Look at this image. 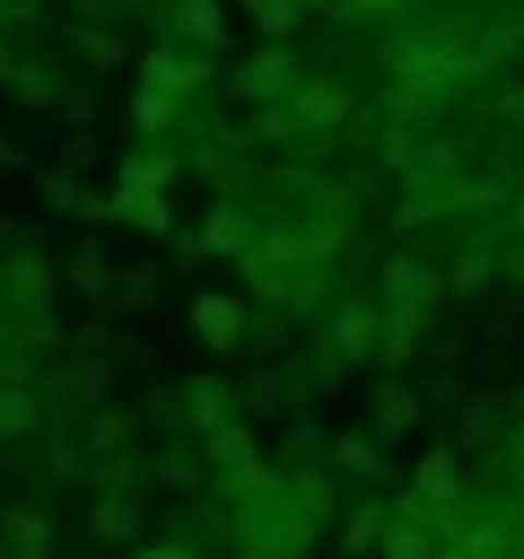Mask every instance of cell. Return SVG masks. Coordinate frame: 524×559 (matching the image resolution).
I'll return each mask as SVG.
<instances>
[{
    "instance_id": "1",
    "label": "cell",
    "mask_w": 524,
    "mask_h": 559,
    "mask_svg": "<svg viewBox=\"0 0 524 559\" xmlns=\"http://www.w3.org/2000/svg\"><path fill=\"white\" fill-rule=\"evenodd\" d=\"M210 498L227 507L236 559H314V542H323L297 472H279V463H253V472H236V480H210Z\"/></svg>"
},
{
    "instance_id": "2",
    "label": "cell",
    "mask_w": 524,
    "mask_h": 559,
    "mask_svg": "<svg viewBox=\"0 0 524 559\" xmlns=\"http://www.w3.org/2000/svg\"><path fill=\"white\" fill-rule=\"evenodd\" d=\"M44 297H52V253L44 245H9L0 253V314L17 332H35V341H61L52 314H44Z\"/></svg>"
},
{
    "instance_id": "3",
    "label": "cell",
    "mask_w": 524,
    "mask_h": 559,
    "mask_svg": "<svg viewBox=\"0 0 524 559\" xmlns=\"http://www.w3.org/2000/svg\"><path fill=\"white\" fill-rule=\"evenodd\" d=\"M279 105L297 114V140H306V148L341 140V131H349V114H358V105H349V87H341L332 70H297V87H288Z\"/></svg>"
},
{
    "instance_id": "4",
    "label": "cell",
    "mask_w": 524,
    "mask_h": 559,
    "mask_svg": "<svg viewBox=\"0 0 524 559\" xmlns=\"http://www.w3.org/2000/svg\"><path fill=\"white\" fill-rule=\"evenodd\" d=\"M323 349H332L341 367H376V358H384V297H332Z\"/></svg>"
},
{
    "instance_id": "5",
    "label": "cell",
    "mask_w": 524,
    "mask_h": 559,
    "mask_svg": "<svg viewBox=\"0 0 524 559\" xmlns=\"http://www.w3.org/2000/svg\"><path fill=\"white\" fill-rule=\"evenodd\" d=\"M402 498H419V507H428V515H437V524L454 533V524H463V445H454V437H437V445H428V454L410 463Z\"/></svg>"
},
{
    "instance_id": "6",
    "label": "cell",
    "mask_w": 524,
    "mask_h": 559,
    "mask_svg": "<svg viewBox=\"0 0 524 559\" xmlns=\"http://www.w3.org/2000/svg\"><path fill=\"white\" fill-rule=\"evenodd\" d=\"M227 79H236V96H245V105H279V96L297 87V44L262 35V44H245V61H236Z\"/></svg>"
},
{
    "instance_id": "7",
    "label": "cell",
    "mask_w": 524,
    "mask_h": 559,
    "mask_svg": "<svg viewBox=\"0 0 524 559\" xmlns=\"http://www.w3.org/2000/svg\"><path fill=\"white\" fill-rule=\"evenodd\" d=\"M376 297H384V306H445V262L393 245V253L376 262Z\"/></svg>"
},
{
    "instance_id": "8",
    "label": "cell",
    "mask_w": 524,
    "mask_h": 559,
    "mask_svg": "<svg viewBox=\"0 0 524 559\" xmlns=\"http://www.w3.org/2000/svg\"><path fill=\"white\" fill-rule=\"evenodd\" d=\"M210 79H218V52H192V44H148V52H140V87H166V96H183V105H192Z\"/></svg>"
},
{
    "instance_id": "9",
    "label": "cell",
    "mask_w": 524,
    "mask_h": 559,
    "mask_svg": "<svg viewBox=\"0 0 524 559\" xmlns=\"http://www.w3.org/2000/svg\"><path fill=\"white\" fill-rule=\"evenodd\" d=\"M192 341H201V349H245V341H253V297L201 288V297H192Z\"/></svg>"
},
{
    "instance_id": "10",
    "label": "cell",
    "mask_w": 524,
    "mask_h": 559,
    "mask_svg": "<svg viewBox=\"0 0 524 559\" xmlns=\"http://www.w3.org/2000/svg\"><path fill=\"white\" fill-rule=\"evenodd\" d=\"M419 419H428V393H419V384H402L393 367H376V384H367V428H376L384 445H402Z\"/></svg>"
},
{
    "instance_id": "11",
    "label": "cell",
    "mask_w": 524,
    "mask_h": 559,
    "mask_svg": "<svg viewBox=\"0 0 524 559\" xmlns=\"http://www.w3.org/2000/svg\"><path fill=\"white\" fill-rule=\"evenodd\" d=\"M253 236H262V218H253V201H245V192H218V201L201 210V245H210V262H245V253H253Z\"/></svg>"
},
{
    "instance_id": "12",
    "label": "cell",
    "mask_w": 524,
    "mask_h": 559,
    "mask_svg": "<svg viewBox=\"0 0 524 559\" xmlns=\"http://www.w3.org/2000/svg\"><path fill=\"white\" fill-rule=\"evenodd\" d=\"M148 463H157V489H201L210 498V445H201V428H166L157 445H148Z\"/></svg>"
},
{
    "instance_id": "13",
    "label": "cell",
    "mask_w": 524,
    "mask_h": 559,
    "mask_svg": "<svg viewBox=\"0 0 524 559\" xmlns=\"http://www.w3.org/2000/svg\"><path fill=\"white\" fill-rule=\"evenodd\" d=\"M175 384H183V428H201V437H210L218 419H236V411H245L236 376H218V367H183Z\"/></svg>"
},
{
    "instance_id": "14",
    "label": "cell",
    "mask_w": 524,
    "mask_h": 559,
    "mask_svg": "<svg viewBox=\"0 0 524 559\" xmlns=\"http://www.w3.org/2000/svg\"><path fill=\"white\" fill-rule=\"evenodd\" d=\"M332 472H349L358 489H393V445L358 419V428H332Z\"/></svg>"
},
{
    "instance_id": "15",
    "label": "cell",
    "mask_w": 524,
    "mask_h": 559,
    "mask_svg": "<svg viewBox=\"0 0 524 559\" xmlns=\"http://www.w3.org/2000/svg\"><path fill=\"white\" fill-rule=\"evenodd\" d=\"M445 550V524L419 507V498H393V515H384V542H376V559H437Z\"/></svg>"
},
{
    "instance_id": "16",
    "label": "cell",
    "mask_w": 524,
    "mask_h": 559,
    "mask_svg": "<svg viewBox=\"0 0 524 559\" xmlns=\"http://www.w3.org/2000/svg\"><path fill=\"white\" fill-rule=\"evenodd\" d=\"M157 17H166V44L227 52V0H157Z\"/></svg>"
},
{
    "instance_id": "17",
    "label": "cell",
    "mask_w": 524,
    "mask_h": 559,
    "mask_svg": "<svg viewBox=\"0 0 524 559\" xmlns=\"http://www.w3.org/2000/svg\"><path fill=\"white\" fill-rule=\"evenodd\" d=\"M498 245H507V236H463V245H445V297H454V306L480 297V288H498Z\"/></svg>"
},
{
    "instance_id": "18",
    "label": "cell",
    "mask_w": 524,
    "mask_h": 559,
    "mask_svg": "<svg viewBox=\"0 0 524 559\" xmlns=\"http://www.w3.org/2000/svg\"><path fill=\"white\" fill-rule=\"evenodd\" d=\"M201 445H210V472H218V480H236V472L271 463V445H262V419H245V411H236V419H218Z\"/></svg>"
},
{
    "instance_id": "19",
    "label": "cell",
    "mask_w": 524,
    "mask_h": 559,
    "mask_svg": "<svg viewBox=\"0 0 524 559\" xmlns=\"http://www.w3.org/2000/svg\"><path fill=\"white\" fill-rule=\"evenodd\" d=\"M87 533L114 542V550H140V542H148V507H140L131 489H96V498H87Z\"/></svg>"
},
{
    "instance_id": "20",
    "label": "cell",
    "mask_w": 524,
    "mask_h": 559,
    "mask_svg": "<svg viewBox=\"0 0 524 559\" xmlns=\"http://www.w3.org/2000/svg\"><path fill=\"white\" fill-rule=\"evenodd\" d=\"M105 218H122V227H140V236H175V201L166 192H148V183H105Z\"/></svg>"
},
{
    "instance_id": "21",
    "label": "cell",
    "mask_w": 524,
    "mask_h": 559,
    "mask_svg": "<svg viewBox=\"0 0 524 559\" xmlns=\"http://www.w3.org/2000/svg\"><path fill=\"white\" fill-rule=\"evenodd\" d=\"M0 559H52V515L26 498H0Z\"/></svg>"
},
{
    "instance_id": "22",
    "label": "cell",
    "mask_w": 524,
    "mask_h": 559,
    "mask_svg": "<svg viewBox=\"0 0 524 559\" xmlns=\"http://www.w3.org/2000/svg\"><path fill=\"white\" fill-rule=\"evenodd\" d=\"M79 437H87V454L140 445V402H87V411H79Z\"/></svg>"
},
{
    "instance_id": "23",
    "label": "cell",
    "mask_w": 524,
    "mask_h": 559,
    "mask_svg": "<svg viewBox=\"0 0 524 559\" xmlns=\"http://www.w3.org/2000/svg\"><path fill=\"white\" fill-rule=\"evenodd\" d=\"M271 463H279V472H306V463H332V428H323L314 411H297V419H279V437H271Z\"/></svg>"
},
{
    "instance_id": "24",
    "label": "cell",
    "mask_w": 524,
    "mask_h": 559,
    "mask_svg": "<svg viewBox=\"0 0 524 559\" xmlns=\"http://www.w3.org/2000/svg\"><path fill=\"white\" fill-rule=\"evenodd\" d=\"M61 280H70V288H79L87 306H114V288H122V262H114V253H105V245L87 236V245H79V253L61 262Z\"/></svg>"
},
{
    "instance_id": "25",
    "label": "cell",
    "mask_w": 524,
    "mask_h": 559,
    "mask_svg": "<svg viewBox=\"0 0 524 559\" xmlns=\"http://www.w3.org/2000/svg\"><path fill=\"white\" fill-rule=\"evenodd\" d=\"M87 489H131V498H148V489H157V463H148V445L96 454V463H87Z\"/></svg>"
},
{
    "instance_id": "26",
    "label": "cell",
    "mask_w": 524,
    "mask_h": 559,
    "mask_svg": "<svg viewBox=\"0 0 524 559\" xmlns=\"http://www.w3.org/2000/svg\"><path fill=\"white\" fill-rule=\"evenodd\" d=\"M384 515H393V498H384V489H358V507L341 515V559H376V542H384Z\"/></svg>"
},
{
    "instance_id": "27",
    "label": "cell",
    "mask_w": 524,
    "mask_h": 559,
    "mask_svg": "<svg viewBox=\"0 0 524 559\" xmlns=\"http://www.w3.org/2000/svg\"><path fill=\"white\" fill-rule=\"evenodd\" d=\"M70 96V79L44 61V52H17V70H9V105H61Z\"/></svg>"
},
{
    "instance_id": "28",
    "label": "cell",
    "mask_w": 524,
    "mask_h": 559,
    "mask_svg": "<svg viewBox=\"0 0 524 559\" xmlns=\"http://www.w3.org/2000/svg\"><path fill=\"white\" fill-rule=\"evenodd\" d=\"M70 52H79L87 70H122V61H140V52H131V35H122L114 17H105V26H70Z\"/></svg>"
},
{
    "instance_id": "29",
    "label": "cell",
    "mask_w": 524,
    "mask_h": 559,
    "mask_svg": "<svg viewBox=\"0 0 524 559\" xmlns=\"http://www.w3.org/2000/svg\"><path fill=\"white\" fill-rule=\"evenodd\" d=\"M419 332H428V306H384V358H376V367L402 376V367L419 358Z\"/></svg>"
},
{
    "instance_id": "30",
    "label": "cell",
    "mask_w": 524,
    "mask_h": 559,
    "mask_svg": "<svg viewBox=\"0 0 524 559\" xmlns=\"http://www.w3.org/2000/svg\"><path fill=\"white\" fill-rule=\"evenodd\" d=\"M454 445H507V402L463 393V411H454Z\"/></svg>"
},
{
    "instance_id": "31",
    "label": "cell",
    "mask_w": 524,
    "mask_h": 559,
    "mask_svg": "<svg viewBox=\"0 0 524 559\" xmlns=\"http://www.w3.org/2000/svg\"><path fill=\"white\" fill-rule=\"evenodd\" d=\"M175 175H183V148H131L114 166V183H148V192H175Z\"/></svg>"
},
{
    "instance_id": "32",
    "label": "cell",
    "mask_w": 524,
    "mask_h": 559,
    "mask_svg": "<svg viewBox=\"0 0 524 559\" xmlns=\"http://www.w3.org/2000/svg\"><path fill=\"white\" fill-rule=\"evenodd\" d=\"M245 148H279V157L306 148V140H297V114H288V105H253V114H245Z\"/></svg>"
},
{
    "instance_id": "33",
    "label": "cell",
    "mask_w": 524,
    "mask_h": 559,
    "mask_svg": "<svg viewBox=\"0 0 524 559\" xmlns=\"http://www.w3.org/2000/svg\"><path fill=\"white\" fill-rule=\"evenodd\" d=\"M236 393H245V411H253V419H297V393H288V376H271V367H253Z\"/></svg>"
},
{
    "instance_id": "34",
    "label": "cell",
    "mask_w": 524,
    "mask_h": 559,
    "mask_svg": "<svg viewBox=\"0 0 524 559\" xmlns=\"http://www.w3.org/2000/svg\"><path fill=\"white\" fill-rule=\"evenodd\" d=\"M236 9L253 17V35H279V44H297V26H306L297 0H236Z\"/></svg>"
},
{
    "instance_id": "35",
    "label": "cell",
    "mask_w": 524,
    "mask_h": 559,
    "mask_svg": "<svg viewBox=\"0 0 524 559\" xmlns=\"http://www.w3.org/2000/svg\"><path fill=\"white\" fill-rule=\"evenodd\" d=\"M157 280H166V271H157V262H131V271H122V288H114V306H122V314H148V306H157V297H166V288H157Z\"/></svg>"
},
{
    "instance_id": "36",
    "label": "cell",
    "mask_w": 524,
    "mask_h": 559,
    "mask_svg": "<svg viewBox=\"0 0 524 559\" xmlns=\"http://www.w3.org/2000/svg\"><path fill=\"white\" fill-rule=\"evenodd\" d=\"M140 428H148V437L183 428V384H148V393H140Z\"/></svg>"
},
{
    "instance_id": "37",
    "label": "cell",
    "mask_w": 524,
    "mask_h": 559,
    "mask_svg": "<svg viewBox=\"0 0 524 559\" xmlns=\"http://www.w3.org/2000/svg\"><path fill=\"white\" fill-rule=\"evenodd\" d=\"M96 157H105L96 122H70V131H61V157H52V166H70V175H96Z\"/></svg>"
},
{
    "instance_id": "38",
    "label": "cell",
    "mask_w": 524,
    "mask_h": 559,
    "mask_svg": "<svg viewBox=\"0 0 524 559\" xmlns=\"http://www.w3.org/2000/svg\"><path fill=\"white\" fill-rule=\"evenodd\" d=\"M175 114H183V96H166V87H140V96H131V122H140V131H166Z\"/></svg>"
},
{
    "instance_id": "39",
    "label": "cell",
    "mask_w": 524,
    "mask_h": 559,
    "mask_svg": "<svg viewBox=\"0 0 524 559\" xmlns=\"http://www.w3.org/2000/svg\"><path fill=\"white\" fill-rule=\"evenodd\" d=\"M498 463H507V472L524 480V384L507 393V445H498Z\"/></svg>"
},
{
    "instance_id": "40",
    "label": "cell",
    "mask_w": 524,
    "mask_h": 559,
    "mask_svg": "<svg viewBox=\"0 0 524 559\" xmlns=\"http://www.w3.org/2000/svg\"><path fill=\"white\" fill-rule=\"evenodd\" d=\"M131 559H201V550H192V542H183V533H148V542H140V550H131Z\"/></svg>"
},
{
    "instance_id": "41",
    "label": "cell",
    "mask_w": 524,
    "mask_h": 559,
    "mask_svg": "<svg viewBox=\"0 0 524 559\" xmlns=\"http://www.w3.org/2000/svg\"><path fill=\"white\" fill-rule=\"evenodd\" d=\"M61 114H70V122H96V87H87V79H70V96H61Z\"/></svg>"
},
{
    "instance_id": "42",
    "label": "cell",
    "mask_w": 524,
    "mask_h": 559,
    "mask_svg": "<svg viewBox=\"0 0 524 559\" xmlns=\"http://www.w3.org/2000/svg\"><path fill=\"white\" fill-rule=\"evenodd\" d=\"M61 9H70V26H105L122 0H61Z\"/></svg>"
},
{
    "instance_id": "43",
    "label": "cell",
    "mask_w": 524,
    "mask_h": 559,
    "mask_svg": "<svg viewBox=\"0 0 524 559\" xmlns=\"http://www.w3.org/2000/svg\"><path fill=\"white\" fill-rule=\"evenodd\" d=\"M498 280H507V288H524V236H507V245H498Z\"/></svg>"
}]
</instances>
